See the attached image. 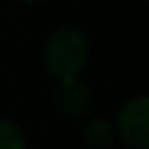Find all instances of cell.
Here are the masks:
<instances>
[{
  "instance_id": "cell-1",
  "label": "cell",
  "mask_w": 149,
  "mask_h": 149,
  "mask_svg": "<svg viewBox=\"0 0 149 149\" xmlns=\"http://www.w3.org/2000/svg\"><path fill=\"white\" fill-rule=\"evenodd\" d=\"M90 57L88 40L77 29H57L48 35L44 44V68L55 79H72L79 77V72L86 68Z\"/></svg>"
},
{
  "instance_id": "cell-2",
  "label": "cell",
  "mask_w": 149,
  "mask_h": 149,
  "mask_svg": "<svg viewBox=\"0 0 149 149\" xmlns=\"http://www.w3.org/2000/svg\"><path fill=\"white\" fill-rule=\"evenodd\" d=\"M116 134L125 145L145 149L149 145V97L138 94L118 110Z\"/></svg>"
},
{
  "instance_id": "cell-3",
  "label": "cell",
  "mask_w": 149,
  "mask_h": 149,
  "mask_svg": "<svg viewBox=\"0 0 149 149\" xmlns=\"http://www.w3.org/2000/svg\"><path fill=\"white\" fill-rule=\"evenodd\" d=\"M57 101L68 116H81L90 107V90L77 77L64 79L59 84V90H57Z\"/></svg>"
},
{
  "instance_id": "cell-4",
  "label": "cell",
  "mask_w": 149,
  "mask_h": 149,
  "mask_svg": "<svg viewBox=\"0 0 149 149\" xmlns=\"http://www.w3.org/2000/svg\"><path fill=\"white\" fill-rule=\"evenodd\" d=\"M112 140H114V127L103 118H97L86 127V143L92 149H107Z\"/></svg>"
},
{
  "instance_id": "cell-5",
  "label": "cell",
  "mask_w": 149,
  "mask_h": 149,
  "mask_svg": "<svg viewBox=\"0 0 149 149\" xmlns=\"http://www.w3.org/2000/svg\"><path fill=\"white\" fill-rule=\"evenodd\" d=\"M0 149H26L22 130L9 118H0Z\"/></svg>"
},
{
  "instance_id": "cell-6",
  "label": "cell",
  "mask_w": 149,
  "mask_h": 149,
  "mask_svg": "<svg viewBox=\"0 0 149 149\" xmlns=\"http://www.w3.org/2000/svg\"><path fill=\"white\" fill-rule=\"evenodd\" d=\"M20 2H29V5H33V2H42V0H20Z\"/></svg>"
}]
</instances>
